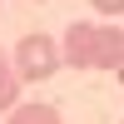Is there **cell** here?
<instances>
[{
  "label": "cell",
  "instance_id": "6da1fadb",
  "mask_svg": "<svg viewBox=\"0 0 124 124\" xmlns=\"http://www.w3.org/2000/svg\"><path fill=\"white\" fill-rule=\"evenodd\" d=\"M65 65L75 70H119L124 65V30L114 20H75L60 40Z\"/></svg>",
  "mask_w": 124,
  "mask_h": 124
},
{
  "label": "cell",
  "instance_id": "7a4b0ae2",
  "mask_svg": "<svg viewBox=\"0 0 124 124\" xmlns=\"http://www.w3.org/2000/svg\"><path fill=\"white\" fill-rule=\"evenodd\" d=\"M60 65H65V50L50 35H25L15 45V75H20V85H40V79H50Z\"/></svg>",
  "mask_w": 124,
  "mask_h": 124
},
{
  "label": "cell",
  "instance_id": "3957f363",
  "mask_svg": "<svg viewBox=\"0 0 124 124\" xmlns=\"http://www.w3.org/2000/svg\"><path fill=\"white\" fill-rule=\"evenodd\" d=\"M5 124H60V109H55V104H40V99H30V104H15V109H10Z\"/></svg>",
  "mask_w": 124,
  "mask_h": 124
},
{
  "label": "cell",
  "instance_id": "277c9868",
  "mask_svg": "<svg viewBox=\"0 0 124 124\" xmlns=\"http://www.w3.org/2000/svg\"><path fill=\"white\" fill-rule=\"evenodd\" d=\"M15 104H20V75H15V65H5L0 70V114H10Z\"/></svg>",
  "mask_w": 124,
  "mask_h": 124
},
{
  "label": "cell",
  "instance_id": "5b68a950",
  "mask_svg": "<svg viewBox=\"0 0 124 124\" xmlns=\"http://www.w3.org/2000/svg\"><path fill=\"white\" fill-rule=\"evenodd\" d=\"M89 5H94L99 20H119V15H124V0H89Z\"/></svg>",
  "mask_w": 124,
  "mask_h": 124
},
{
  "label": "cell",
  "instance_id": "8992f818",
  "mask_svg": "<svg viewBox=\"0 0 124 124\" xmlns=\"http://www.w3.org/2000/svg\"><path fill=\"white\" fill-rule=\"evenodd\" d=\"M5 65H10V60H5V55H0V70H5Z\"/></svg>",
  "mask_w": 124,
  "mask_h": 124
},
{
  "label": "cell",
  "instance_id": "52a82bcc",
  "mask_svg": "<svg viewBox=\"0 0 124 124\" xmlns=\"http://www.w3.org/2000/svg\"><path fill=\"white\" fill-rule=\"evenodd\" d=\"M119 124H124V119H119Z\"/></svg>",
  "mask_w": 124,
  "mask_h": 124
}]
</instances>
